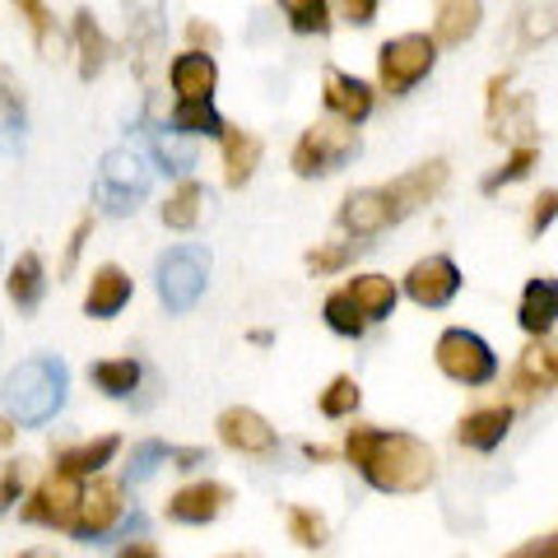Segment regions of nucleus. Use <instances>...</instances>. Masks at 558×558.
<instances>
[{
    "instance_id": "51",
    "label": "nucleus",
    "mask_w": 558,
    "mask_h": 558,
    "mask_svg": "<svg viewBox=\"0 0 558 558\" xmlns=\"http://www.w3.org/2000/svg\"><path fill=\"white\" fill-rule=\"evenodd\" d=\"M14 428H20L14 418H0V447H10V442H14Z\"/></svg>"
},
{
    "instance_id": "10",
    "label": "nucleus",
    "mask_w": 558,
    "mask_h": 558,
    "mask_svg": "<svg viewBox=\"0 0 558 558\" xmlns=\"http://www.w3.org/2000/svg\"><path fill=\"white\" fill-rule=\"evenodd\" d=\"M400 293H405L414 307L442 312V307L461 293V266H457V260H451L447 252L418 256L414 266L405 270V279H400Z\"/></svg>"
},
{
    "instance_id": "28",
    "label": "nucleus",
    "mask_w": 558,
    "mask_h": 558,
    "mask_svg": "<svg viewBox=\"0 0 558 558\" xmlns=\"http://www.w3.org/2000/svg\"><path fill=\"white\" fill-rule=\"evenodd\" d=\"M5 299L20 312H38L47 299V266L38 252H20L5 270Z\"/></svg>"
},
{
    "instance_id": "54",
    "label": "nucleus",
    "mask_w": 558,
    "mask_h": 558,
    "mask_svg": "<svg viewBox=\"0 0 558 558\" xmlns=\"http://www.w3.org/2000/svg\"><path fill=\"white\" fill-rule=\"evenodd\" d=\"M223 558H260V554H223Z\"/></svg>"
},
{
    "instance_id": "43",
    "label": "nucleus",
    "mask_w": 558,
    "mask_h": 558,
    "mask_svg": "<svg viewBox=\"0 0 558 558\" xmlns=\"http://www.w3.org/2000/svg\"><path fill=\"white\" fill-rule=\"evenodd\" d=\"M24 475H28L24 461H5V465H0V512H10L14 502L24 498Z\"/></svg>"
},
{
    "instance_id": "34",
    "label": "nucleus",
    "mask_w": 558,
    "mask_h": 558,
    "mask_svg": "<svg viewBox=\"0 0 558 558\" xmlns=\"http://www.w3.org/2000/svg\"><path fill=\"white\" fill-rule=\"evenodd\" d=\"M539 163V145H512V154L502 159L494 172H484L480 178V191L484 196H498L502 186H512V182H521V178H531V168Z\"/></svg>"
},
{
    "instance_id": "18",
    "label": "nucleus",
    "mask_w": 558,
    "mask_h": 558,
    "mask_svg": "<svg viewBox=\"0 0 558 558\" xmlns=\"http://www.w3.org/2000/svg\"><path fill=\"white\" fill-rule=\"evenodd\" d=\"M558 387V340H531L526 349H521L517 368H512V391L521 400H535Z\"/></svg>"
},
{
    "instance_id": "53",
    "label": "nucleus",
    "mask_w": 558,
    "mask_h": 558,
    "mask_svg": "<svg viewBox=\"0 0 558 558\" xmlns=\"http://www.w3.org/2000/svg\"><path fill=\"white\" fill-rule=\"evenodd\" d=\"M20 558H57V554H47V549H24Z\"/></svg>"
},
{
    "instance_id": "46",
    "label": "nucleus",
    "mask_w": 558,
    "mask_h": 558,
    "mask_svg": "<svg viewBox=\"0 0 558 558\" xmlns=\"http://www.w3.org/2000/svg\"><path fill=\"white\" fill-rule=\"evenodd\" d=\"M377 0H344V5H336V14L344 24H354V28H368L373 20H377Z\"/></svg>"
},
{
    "instance_id": "20",
    "label": "nucleus",
    "mask_w": 558,
    "mask_h": 558,
    "mask_svg": "<svg viewBox=\"0 0 558 558\" xmlns=\"http://www.w3.org/2000/svg\"><path fill=\"white\" fill-rule=\"evenodd\" d=\"M512 418H517V410H512V405H480V410L461 414V424H457V442H461L465 451H480V457H488V451H498L502 442H508Z\"/></svg>"
},
{
    "instance_id": "17",
    "label": "nucleus",
    "mask_w": 558,
    "mask_h": 558,
    "mask_svg": "<svg viewBox=\"0 0 558 558\" xmlns=\"http://www.w3.org/2000/svg\"><path fill=\"white\" fill-rule=\"evenodd\" d=\"M168 84L178 102H215L219 89V61L205 57V51H182V57L168 61Z\"/></svg>"
},
{
    "instance_id": "47",
    "label": "nucleus",
    "mask_w": 558,
    "mask_h": 558,
    "mask_svg": "<svg viewBox=\"0 0 558 558\" xmlns=\"http://www.w3.org/2000/svg\"><path fill=\"white\" fill-rule=\"evenodd\" d=\"M201 465H209V451L205 447H172L168 470H182V475H191V470H201Z\"/></svg>"
},
{
    "instance_id": "26",
    "label": "nucleus",
    "mask_w": 558,
    "mask_h": 558,
    "mask_svg": "<svg viewBox=\"0 0 558 558\" xmlns=\"http://www.w3.org/2000/svg\"><path fill=\"white\" fill-rule=\"evenodd\" d=\"M70 43H75L80 80L102 75V65H108V57H112V43H108V33L98 28L94 10H75V20H70Z\"/></svg>"
},
{
    "instance_id": "7",
    "label": "nucleus",
    "mask_w": 558,
    "mask_h": 558,
    "mask_svg": "<svg viewBox=\"0 0 558 558\" xmlns=\"http://www.w3.org/2000/svg\"><path fill=\"white\" fill-rule=\"evenodd\" d=\"M433 363L447 381L457 387H488L498 377V354L480 330H465V326H447L438 344H433Z\"/></svg>"
},
{
    "instance_id": "39",
    "label": "nucleus",
    "mask_w": 558,
    "mask_h": 558,
    "mask_svg": "<svg viewBox=\"0 0 558 558\" xmlns=\"http://www.w3.org/2000/svg\"><path fill=\"white\" fill-rule=\"evenodd\" d=\"M168 461H172V447H168L163 438L135 442V447H131V461H126V488L154 480V475H159V465H168Z\"/></svg>"
},
{
    "instance_id": "24",
    "label": "nucleus",
    "mask_w": 558,
    "mask_h": 558,
    "mask_svg": "<svg viewBox=\"0 0 558 558\" xmlns=\"http://www.w3.org/2000/svg\"><path fill=\"white\" fill-rule=\"evenodd\" d=\"M28 135V108H24V89L14 80L10 65H0V159L24 149Z\"/></svg>"
},
{
    "instance_id": "52",
    "label": "nucleus",
    "mask_w": 558,
    "mask_h": 558,
    "mask_svg": "<svg viewBox=\"0 0 558 558\" xmlns=\"http://www.w3.org/2000/svg\"><path fill=\"white\" fill-rule=\"evenodd\" d=\"M247 340H252V344H260V349H266V344H270L275 336H270V330H252V336H247Z\"/></svg>"
},
{
    "instance_id": "4",
    "label": "nucleus",
    "mask_w": 558,
    "mask_h": 558,
    "mask_svg": "<svg viewBox=\"0 0 558 558\" xmlns=\"http://www.w3.org/2000/svg\"><path fill=\"white\" fill-rule=\"evenodd\" d=\"M205 289H209V252L196 247V242H178V247H168L154 260V293H159V303L172 317H186L205 299Z\"/></svg>"
},
{
    "instance_id": "21",
    "label": "nucleus",
    "mask_w": 558,
    "mask_h": 558,
    "mask_svg": "<svg viewBox=\"0 0 558 558\" xmlns=\"http://www.w3.org/2000/svg\"><path fill=\"white\" fill-rule=\"evenodd\" d=\"M344 293H349V303L359 307V317L368 322V326H377V322H387L391 312H396V303H400V284L391 275H381V270H363V275H354L344 284Z\"/></svg>"
},
{
    "instance_id": "38",
    "label": "nucleus",
    "mask_w": 558,
    "mask_h": 558,
    "mask_svg": "<svg viewBox=\"0 0 558 558\" xmlns=\"http://www.w3.org/2000/svg\"><path fill=\"white\" fill-rule=\"evenodd\" d=\"M284 526H289V539L299 549H322L326 539H330V526H326V517L317 508H303V502H293V508L284 512Z\"/></svg>"
},
{
    "instance_id": "13",
    "label": "nucleus",
    "mask_w": 558,
    "mask_h": 558,
    "mask_svg": "<svg viewBox=\"0 0 558 558\" xmlns=\"http://www.w3.org/2000/svg\"><path fill=\"white\" fill-rule=\"evenodd\" d=\"M215 428H219V442L238 451V457H275V447H279L275 424L252 405H229L215 418Z\"/></svg>"
},
{
    "instance_id": "11",
    "label": "nucleus",
    "mask_w": 558,
    "mask_h": 558,
    "mask_svg": "<svg viewBox=\"0 0 558 558\" xmlns=\"http://www.w3.org/2000/svg\"><path fill=\"white\" fill-rule=\"evenodd\" d=\"M447 178H451L447 159H428V163H418L410 172H400V178H391L387 186H381V196H387V205H391V223L410 219L424 205L438 201L442 191H447Z\"/></svg>"
},
{
    "instance_id": "9",
    "label": "nucleus",
    "mask_w": 558,
    "mask_h": 558,
    "mask_svg": "<svg viewBox=\"0 0 558 558\" xmlns=\"http://www.w3.org/2000/svg\"><path fill=\"white\" fill-rule=\"evenodd\" d=\"M80 498H84V480L65 475V470H47V475L33 484V494L24 498L20 517L28 526H47V531H70V521L80 512Z\"/></svg>"
},
{
    "instance_id": "14",
    "label": "nucleus",
    "mask_w": 558,
    "mask_h": 558,
    "mask_svg": "<svg viewBox=\"0 0 558 558\" xmlns=\"http://www.w3.org/2000/svg\"><path fill=\"white\" fill-rule=\"evenodd\" d=\"M233 502V488L219 484V480H196V484H182L178 494L163 502V517L172 526H209V521H219L229 512Z\"/></svg>"
},
{
    "instance_id": "22",
    "label": "nucleus",
    "mask_w": 558,
    "mask_h": 558,
    "mask_svg": "<svg viewBox=\"0 0 558 558\" xmlns=\"http://www.w3.org/2000/svg\"><path fill=\"white\" fill-rule=\"evenodd\" d=\"M117 451H121V438L117 433H102V438H84V442L61 447L51 470H65V475H75V480H98L102 470L117 461Z\"/></svg>"
},
{
    "instance_id": "35",
    "label": "nucleus",
    "mask_w": 558,
    "mask_h": 558,
    "mask_svg": "<svg viewBox=\"0 0 558 558\" xmlns=\"http://www.w3.org/2000/svg\"><path fill=\"white\" fill-rule=\"evenodd\" d=\"M322 322L330 336H340V340H363L368 336V322L359 317V307L349 303V293L336 289V293H326V303H322Z\"/></svg>"
},
{
    "instance_id": "25",
    "label": "nucleus",
    "mask_w": 558,
    "mask_h": 558,
    "mask_svg": "<svg viewBox=\"0 0 558 558\" xmlns=\"http://www.w3.org/2000/svg\"><path fill=\"white\" fill-rule=\"evenodd\" d=\"M480 24H484L480 0H442V5L433 10V43H438V51L442 47H465L480 33Z\"/></svg>"
},
{
    "instance_id": "42",
    "label": "nucleus",
    "mask_w": 558,
    "mask_h": 558,
    "mask_svg": "<svg viewBox=\"0 0 558 558\" xmlns=\"http://www.w3.org/2000/svg\"><path fill=\"white\" fill-rule=\"evenodd\" d=\"M558 219V186H545L539 196L531 201V219H526V233L531 238H545Z\"/></svg>"
},
{
    "instance_id": "27",
    "label": "nucleus",
    "mask_w": 558,
    "mask_h": 558,
    "mask_svg": "<svg viewBox=\"0 0 558 558\" xmlns=\"http://www.w3.org/2000/svg\"><path fill=\"white\" fill-rule=\"evenodd\" d=\"M219 149H223V186L242 191V186H247V182L256 178V168H260V154H266V145H260V135H256V131L229 126V135L219 140Z\"/></svg>"
},
{
    "instance_id": "19",
    "label": "nucleus",
    "mask_w": 558,
    "mask_h": 558,
    "mask_svg": "<svg viewBox=\"0 0 558 558\" xmlns=\"http://www.w3.org/2000/svg\"><path fill=\"white\" fill-rule=\"evenodd\" d=\"M517 326L526 330L531 340H549L554 336V326H558V279L554 275L526 279L521 303H517Z\"/></svg>"
},
{
    "instance_id": "33",
    "label": "nucleus",
    "mask_w": 558,
    "mask_h": 558,
    "mask_svg": "<svg viewBox=\"0 0 558 558\" xmlns=\"http://www.w3.org/2000/svg\"><path fill=\"white\" fill-rule=\"evenodd\" d=\"M279 14H284V24L293 33H303V38H326L330 24H336V5H326V0H284Z\"/></svg>"
},
{
    "instance_id": "3",
    "label": "nucleus",
    "mask_w": 558,
    "mask_h": 558,
    "mask_svg": "<svg viewBox=\"0 0 558 558\" xmlns=\"http://www.w3.org/2000/svg\"><path fill=\"white\" fill-rule=\"evenodd\" d=\"M149 182H154V163L140 149L117 145V149L102 154V163H98L94 205L102 209V215L126 219V215H135V209H140V201L149 196Z\"/></svg>"
},
{
    "instance_id": "16",
    "label": "nucleus",
    "mask_w": 558,
    "mask_h": 558,
    "mask_svg": "<svg viewBox=\"0 0 558 558\" xmlns=\"http://www.w3.org/2000/svg\"><path fill=\"white\" fill-rule=\"evenodd\" d=\"M135 299V279L117 266V260H102L89 275V289H84V317L89 322H112L126 312V303Z\"/></svg>"
},
{
    "instance_id": "41",
    "label": "nucleus",
    "mask_w": 558,
    "mask_h": 558,
    "mask_svg": "<svg viewBox=\"0 0 558 558\" xmlns=\"http://www.w3.org/2000/svg\"><path fill=\"white\" fill-rule=\"evenodd\" d=\"M558 33V10L545 5V10H521V47H535V43H545Z\"/></svg>"
},
{
    "instance_id": "23",
    "label": "nucleus",
    "mask_w": 558,
    "mask_h": 558,
    "mask_svg": "<svg viewBox=\"0 0 558 558\" xmlns=\"http://www.w3.org/2000/svg\"><path fill=\"white\" fill-rule=\"evenodd\" d=\"M163 10L154 5H140L126 14V43H131V57H135V70L149 75V65L163 57V43H168V24L159 20Z\"/></svg>"
},
{
    "instance_id": "32",
    "label": "nucleus",
    "mask_w": 558,
    "mask_h": 558,
    "mask_svg": "<svg viewBox=\"0 0 558 558\" xmlns=\"http://www.w3.org/2000/svg\"><path fill=\"white\" fill-rule=\"evenodd\" d=\"M168 131H178V135H186V140H223L229 135V121L219 117V108L215 102H178L172 108V117H168Z\"/></svg>"
},
{
    "instance_id": "29",
    "label": "nucleus",
    "mask_w": 558,
    "mask_h": 558,
    "mask_svg": "<svg viewBox=\"0 0 558 558\" xmlns=\"http://www.w3.org/2000/svg\"><path fill=\"white\" fill-rule=\"evenodd\" d=\"M205 209H209V191L191 178V182H178L168 191V201L159 205V219H163V229H172V233H191L205 219Z\"/></svg>"
},
{
    "instance_id": "12",
    "label": "nucleus",
    "mask_w": 558,
    "mask_h": 558,
    "mask_svg": "<svg viewBox=\"0 0 558 558\" xmlns=\"http://www.w3.org/2000/svg\"><path fill=\"white\" fill-rule=\"evenodd\" d=\"M322 102H326V112L330 121H340V126H363V121L373 117L377 108V89L368 80H359V75H349V70L340 65H326V75H322Z\"/></svg>"
},
{
    "instance_id": "50",
    "label": "nucleus",
    "mask_w": 558,
    "mask_h": 558,
    "mask_svg": "<svg viewBox=\"0 0 558 558\" xmlns=\"http://www.w3.org/2000/svg\"><path fill=\"white\" fill-rule=\"evenodd\" d=\"M303 457H307V461H336V451L322 447V442H307V447H303Z\"/></svg>"
},
{
    "instance_id": "44",
    "label": "nucleus",
    "mask_w": 558,
    "mask_h": 558,
    "mask_svg": "<svg viewBox=\"0 0 558 558\" xmlns=\"http://www.w3.org/2000/svg\"><path fill=\"white\" fill-rule=\"evenodd\" d=\"M89 233H94V215H84L75 229H70V242H65V256H61V275H75V266H80V256H84V242H89Z\"/></svg>"
},
{
    "instance_id": "36",
    "label": "nucleus",
    "mask_w": 558,
    "mask_h": 558,
    "mask_svg": "<svg viewBox=\"0 0 558 558\" xmlns=\"http://www.w3.org/2000/svg\"><path fill=\"white\" fill-rule=\"evenodd\" d=\"M14 14H20V20L28 24V33H33V43H38L43 57H57V47H61L57 10L43 5V0H20V5H14Z\"/></svg>"
},
{
    "instance_id": "48",
    "label": "nucleus",
    "mask_w": 558,
    "mask_h": 558,
    "mask_svg": "<svg viewBox=\"0 0 558 558\" xmlns=\"http://www.w3.org/2000/svg\"><path fill=\"white\" fill-rule=\"evenodd\" d=\"M117 558H163V549L154 545L149 535H131V539H121L117 545Z\"/></svg>"
},
{
    "instance_id": "2",
    "label": "nucleus",
    "mask_w": 558,
    "mask_h": 558,
    "mask_svg": "<svg viewBox=\"0 0 558 558\" xmlns=\"http://www.w3.org/2000/svg\"><path fill=\"white\" fill-rule=\"evenodd\" d=\"M70 368L57 354H33L5 377V418L20 428H43L65 410Z\"/></svg>"
},
{
    "instance_id": "45",
    "label": "nucleus",
    "mask_w": 558,
    "mask_h": 558,
    "mask_svg": "<svg viewBox=\"0 0 558 558\" xmlns=\"http://www.w3.org/2000/svg\"><path fill=\"white\" fill-rule=\"evenodd\" d=\"M186 43H191V51H205V57H215V51L223 47V33L209 24V20H186Z\"/></svg>"
},
{
    "instance_id": "15",
    "label": "nucleus",
    "mask_w": 558,
    "mask_h": 558,
    "mask_svg": "<svg viewBox=\"0 0 558 558\" xmlns=\"http://www.w3.org/2000/svg\"><path fill=\"white\" fill-rule=\"evenodd\" d=\"M336 223L344 229V238L354 242V247L387 233L391 229V205H387V196H381V186H354L349 191V196L340 201Z\"/></svg>"
},
{
    "instance_id": "6",
    "label": "nucleus",
    "mask_w": 558,
    "mask_h": 558,
    "mask_svg": "<svg viewBox=\"0 0 558 558\" xmlns=\"http://www.w3.org/2000/svg\"><path fill=\"white\" fill-rule=\"evenodd\" d=\"M438 65L433 33H396L377 47V89L387 98H405L414 84H424Z\"/></svg>"
},
{
    "instance_id": "37",
    "label": "nucleus",
    "mask_w": 558,
    "mask_h": 558,
    "mask_svg": "<svg viewBox=\"0 0 558 558\" xmlns=\"http://www.w3.org/2000/svg\"><path fill=\"white\" fill-rule=\"evenodd\" d=\"M359 405H363V387H359V377H349V373L330 377L326 391L317 396V410H322L326 418H354Z\"/></svg>"
},
{
    "instance_id": "31",
    "label": "nucleus",
    "mask_w": 558,
    "mask_h": 558,
    "mask_svg": "<svg viewBox=\"0 0 558 558\" xmlns=\"http://www.w3.org/2000/svg\"><path fill=\"white\" fill-rule=\"evenodd\" d=\"M149 163L168 172V178L191 182V168H196V140H186L178 131H149Z\"/></svg>"
},
{
    "instance_id": "30",
    "label": "nucleus",
    "mask_w": 558,
    "mask_h": 558,
    "mask_svg": "<svg viewBox=\"0 0 558 558\" xmlns=\"http://www.w3.org/2000/svg\"><path fill=\"white\" fill-rule=\"evenodd\" d=\"M89 381L108 400H131L140 391V381H145V368H140V359H131V354L98 359V363H89Z\"/></svg>"
},
{
    "instance_id": "40",
    "label": "nucleus",
    "mask_w": 558,
    "mask_h": 558,
    "mask_svg": "<svg viewBox=\"0 0 558 558\" xmlns=\"http://www.w3.org/2000/svg\"><path fill=\"white\" fill-rule=\"evenodd\" d=\"M354 242H317L307 256H303V266L317 275V279H326V275H340V270H349V260H354Z\"/></svg>"
},
{
    "instance_id": "8",
    "label": "nucleus",
    "mask_w": 558,
    "mask_h": 558,
    "mask_svg": "<svg viewBox=\"0 0 558 558\" xmlns=\"http://www.w3.org/2000/svg\"><path fill=\"white\" fill-rule=\"evenodd\" d=\"M359 154V131L340 126V121H312V126L299 135V145L289 154V168L299 172L303 182H317L340 172L349 159Z\"/></svg>"
},
{
    "instance_id": "1",
    "label": "nucleus",
    "mask_w": 558,
    "mask_h": 558,
    "mask_svg": "<svg viewBox=\"0 0 558 558\" xmlns=\"http://www.w3.org/2000/svg\"><path fill=\"white\" fill-rule=\"evenodd\" d=\"M340 457L363 475L377 494H424L438 480V451L405 428L354 424L340 442Z\"/></svg>"
},
{
    "instance_id": "49",
    "label": "nucleus",
    "mask_w": 558,
    "mask_h": 558,
    "mask_svg": "<svg viewBox=\"0 0 558 558\" xmlns=\"http://www.w3.org/2000/svg\"><path fill=\"white\" fill-rule=\"evenodd\" d=\"M508 558H558V535H539V539H526L521 549H512Z\"/></svg>"
},
{
    "instance_id": "5",
    "label": "nucleus",
    "mask_w": 558,
    "mask_h": 558,
    "mask_svg": "<svg viewBox=\"0 0 558 558\" xmlns=\"http://www.w3.org/2000/svg\"><path fill=\"white\" fill-rule=\"evenodd\" d=\"M131 494H126V480H108L98 475L84 484V498H80V512L70 521V535L80 545H102L112 535H126L131 526Z\"/></svg>"
}]
</instances>
